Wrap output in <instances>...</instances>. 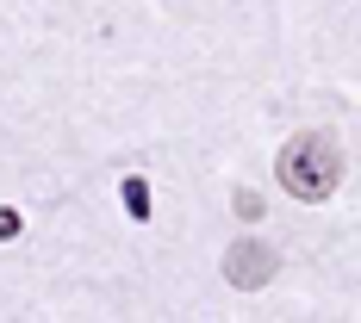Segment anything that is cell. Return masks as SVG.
Segmentation results:
<instances>
[{
    "label": "cell",
    "mask_w": 361,
    "mask_h": 323,
    "mask_svg": "<svg viewBox=\"0 0 361 323\" xmlns=\"http://www.w3.org/2000/svg\"><path fill=\"white\" fill-rule=\"evenodd\" d=\"M274 175H281V186L299 205H324L330 193H336V180H343V144L330 131H299V137L281 144Z\"/></svg>",
    "instance_id": "6da1fadb"
},
{
    "label": "cell",
    "mask_w": 361,
    "mask_h": 323,
    "mask_svg": "<svg viewBox=\"0 0 361 323\" xmlns=\"http://www.w3.org/2000/svg\"><path fill=\"white\" fill-rule=\"evenodd\" d=\"M274 267H281V255L268 249L262 236H237L231 249H224V280L237 292H262L268 280H274Z\"/></svg>",
    "instance_id": "7a4b0ae2"
},
{
    "label": "cell",
    "mask_w": 361,
    "mask_h": 323,
    "mask_svg": "<svg viewBox=\"0 0 361 323\" xmlns=\"http://www.w3.org/2000/svg\"><path fill=\"white\" fill-rule=\"evenodd\" d=\"M118 199H125V217H131V224H149V217H156V212H149V180L144 175L118 180Z\"/></svg>",
    "instance_id": "3957f363"
},
{
    "label": "cell",
    "mask_w": 361,
    "mask_h": 323,
    "mask_svg": "<svg viewBox=\"0 0 361 323\" xmlns=\"http://www.w3.org/2000/svg\"><path fill=\"white\" fill-rule=\"evenodd\" d=\"M237 217H243V224H255V217H262V199H255L250 186H237Z\"/></svg>",
    "instance_id": "277c9868"
},
{
    "label": "cell",
    "mask_w": 361,
    "mask_h": 323,
    "mask_svg": "<svg viewBox=\"0 0 361 323\" xmlns=\"http://www.w3.org/2000/svg\"><path fill=\"white\" fill-rule=\"evenodd\" d=\"M13 236H19V212H6V205H0V243H13Z\"/></svg>",
    "instance_id": "5b68a950"
}]
</instances>
